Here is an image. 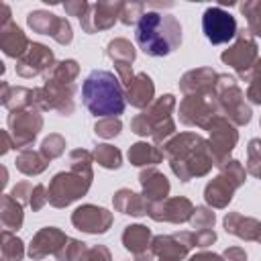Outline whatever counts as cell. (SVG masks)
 <instances>
[{"label": "cell", "instance_id": "6da1fadb", "mask_svg": "<svg viewBox=\"0 0 261 261\" xmlns=\"http://www.w3.org/2000/svg\"><path fill=\"white\" fill-rule=\"evenodd\" d=\"M82 100L86 108L100 118H118L126 104L122 82L106 69H94L88 73L82 84Z\"/></svg>", "mask_w": 261, "mask_h": 261}, {"label": "cell", "instance_id": "7a4b0ae2", "mask_svg": "<svg viewBox=\"0 0 261 261\" xmlns=\"http://www.w3.org/2000/svg\"><path fill=\"white\" fill-rule=\"evenodd\" d=\"M165 155L171 163L175 175L181 181H188L196 175H204L214 165L208 143L192 133H184L165 143Z\"/></svg>", "mask_w": 261, "mask_h": 261}, {"label": "cell", "instance_id": "3957f363", "mask_svg": "<svg viewBox=\"0 0 261 261\" xmlns=\"http://www.w3.org/2000/svg\"><path fill=\"white\" fill-rule=\"evenodd\" d=\"M135 37H137L139 47L147 55L163 57V55H167V53H171L173 49L179 47L181 27H179L177 18L171 16V14L147 10L137 22Z\"/></svg>", "mask_w": 261, "mask_h": 261}, {"label": "cell", "instance_id": "277c9868", "mask_svg": "<svg viewBox=\"0 0 261 261\" xmlns=\"http://www.w3.org/2000/svg\"><path fill=\"white\" fill-rule=\"evenodd\" d=\"M173 104H175V100H173L171 94L161 96L147 112H143V114H139V116L133 118V122H130L133 133L143 135V137L151 135L155 143H163L173 133V128H175L173 126V120L169 116Z\"/></svg>", "mask_w": 261, "mask_h": 261}, {"label": "cell", "instance_id": "5b68a950", "mask_svg": "<svg viewBox=\"0 0 261 261\" xmlns=\"http://www.w3.org/2000/svg\"><path fill=\"white\" fill-rule=\"evenodd\" d=\"M92 181V169L90 167H71V171H61L57 173L51 184H49V204L63 208L67 204H71L73 200H77L80 196H84L90 188Z\"/></svg>", "mask_w": 261, "mask_h": 261}, {"label": "cell", "instance_id": "8992f818", "mask_svg": "<svg viewBox=\"0 0 261 261\" xmlns=\"http://www.w3.org/2000/svg\"><path fill=\"white\" fill-rule=\"evenodd\" d=\"M220 167H222V173L214 177L204 190L206 202L214 208H224L230 202L232 192L245 181V169L239 161H226Z\"/></svg>", "mask_w": 261, "mask_h": 261}, {"label": "cell", "instance_id": "52a82bcc", "mask_svg": "<svg viewBox=\"0 0 261 261\" xmlns=\"http://www.w3.org/2000/svg\"><path fill=\"white\" fill-rule=\"evenodd\" d=\"M216 96L210 92H198V94H188L179 106V118L186 124H198L208 128L214 118H218L220 104L214 100Z\"/></svg>", "mask_w": 261, "mask_h": 261}, {"label": "cell", "instance_id": "ba28073f", "mask_svg": "<svg viewBox=\"0 0 261 261\" xmlns=\"http://www.w3.org/2000/svg\"><path fill=\"white\" fill-rule=\"evenodd\" d=\"M216 94H218V104L220 108L228 114V118L237 124H247L251 120V110L245 104L243 92L234 86V80L228 75H218L216 80Z\"/></svg>", "mask_w": 261, "mask_h": 261}, {"label": "cell", "instance_id": "9c48e42d", "mask_svg": "<svg viewBox=\"0 0 261 261\" xmlns=\"http://www.w3.org/2000/svg\"><path fill=\"white\" fill-rule=\"evenodd\" d=\"M202 31L212 45H222L237 37V20L224 8L210 6L202 14Z\"/></svg>", "mask_w": 261, "mask_h": 261}, {"label": "cell", "instance_id": "30bf717a", "mask_svg": "<svg viewBox=\"0 0 261 261\" xmlns=\"http://www.w3.org/2000/svg\"><path fill=\"white\" fill-rule=\"evenodd\" d=\"M220 57L224 63L234 67L241 77H249L251 75L249 69H253V65L257 61V43L253 41L249 31H243V33H239L234 45L230 49H226Z\"/></svg>", "mask_w": 261, "mask_h": 261}, {"label": "cell", "instance_id": "8fae6325", "mask_svg": "<svg viewBox=\"0 0 261 261\" xmlns=\"http://www.w3.org/2000/svg\"><path fill=\"white\" fill-rule=\"evenodd\" d=\"M208 130H210V153H212L214 165L220 167L222 163H226L228 153L234 149L239 135H237L234 126L222 116L214 118L212 124L208 126Z\"/></svg>", "mask_w": 261, "mask_h": 261}, {"label": "cell", "instance_id": "7c38bea8", "mask_svg": "<svg viewBox=\"0 0 261 261\" xmlns=\"http://www.w3.org/2000/svg\"><path fill=\"white\" fill-rule=\"evenodd\" d=\"M43 118L33 110H14L8 116V128L12 135V145L16 149H27L29 143L35 141Z\"/></svg>", "mask_w": 261, "mask_h": 261}, {"label": "cell", "instance_id": "4fadbf2b", "mask_svg": "<svg viewBox=\"0 0 261 261\" xmlns=\"http://www.w3.org/2000/svg\"><path fill=\"white\" fill-rule=\"evenodd\" d=\"M27 20H29V27L33 31H37L41 35H49L61 45L71 43V27L65 18H59V16L45 12V10H35L29 14Z\"/></svg>", "mask_w": 261, "mask_h": 261}, {"label": "cell", "instance_id": "5bb4252c", "mask_svg": "<svg viewBox=\"0 0 261 261\" xmlns=\"http://www.w3.org/2000/svg\"><path fill=\"white\" fill-rule=\"evenodd\" d=\"M124 8V2H98L90 4L86 14L80 18V24L86 33H96L102 29H108L114 24L116 16H120Z\"/></svg>", "mask_w": 261, "mask_h": 261}, {"label": "cell", "instance_id": "9a60e30c", "mask_svg": "<svg viewBox=\"0 0 261 261\" xmlns=\"http://www.w3.org/2000/svg\"><path fill=\"white\" fill-rule=\"evenodd\" d=\"M147 214L153 220H165V222H186L194 214V206L188 198H169L157 204H149Z\"/></svg>", "mask_w": 261, "mask_h": 261}, {"label": "cell", "instance_id": "2e32d148", "mask_svg": "<svg viewBox=\"0 0 261 261\" xmlns=\"http://www.w3.org/2000/svg\"><path fill=\"white\" fill-rule=\"evenodd\" d=\"M71 222L75 228L84 230V232H106L110 228V222H112V214L104 208H98V206H92V204H86V206H80L73 214H71Z\"/></svg>", "mask_w": 261, "mask_h": 261}, {"label": "cell", "instance_id": "e0dca14e", "mask_svg": "<svg viewBox=\"0 0 261 261\" xmlns=\"http://www.w3.org/2000/svg\"><path fill=\"white\" fill-rule=\"evenodd\" d=\"M194 247V234L192 232H179L171 237H157L153 241V253L161 261H179L186 257V253Z\"/></svg>", "mask_w": 261, "mask_h": 261}, {"label": "cell", "instance_id": "ac0fdd59", "mask_svg": "<svg viewBox=\"0 0 261 261\" xmlns=\"http://www.w3.org/2000/svg\"><path fill=\"white\" fill-rule=\"evenodd\" d=\"M51 65H53V53L41 43H31L27 53L22 57H18L16 73L22 77H33V75L49 69Z\"/></svg>", "mask_w": 261, "mask_h": 261}, {"label": "cell", "instance_id": "d6986e66", "mask_svg": "<svg viewBox=\"0 0 261 261\" xmlns=\"http://www.w3.org/2000/svg\"><path fill=\"white\" fill-rule=\"evenodd\" d=\"M65 243H67V237H65L59 228L47 226V228L39 230V232L33 237L31 247H29V255H31L33 259H43V257L49 255V253L57 255L59 249H61Z\"/></svg>", "mask_w": 261, "mask_h": 261}, {"label": "cell", "instance_id": "ffe728a7", "mask_svg": "<svg viewBox=\"0 0 261 261\" xmlns=\"http://www.w3.org/2000/svg\"><path fill=\"white\" fill-rule=\"evenodd\" d=\"M149 241H151V230L143 224L126 226V230L122 232L124 249H128L137 261H151V257L155 255L153 251H147Z\"/></svg>", "mask_w": 261, "mask_h": 261}, {"label": "cell", "instance_id": "44dd1931", "mask_svg": "<svg viewBox=\"0 0 261 261\" xmlns=\"http://www.w3.org/2000/svg\"><path fill=\"white\" fill-rule=\"evenodd\" d=\"M141 186H143V194L147 204H157L163 202L167 198L169 192V181L163 173H159L157 169H147L141 173Z\"/></svg>", "mask_w": 261, "mask_h": 261}, {"label": "cell", "instance_id": "7402d4cb", "mask_svg": "<svg viewBox=\"0 0 261 261\" xmlns=\"http://www.w3.org/2000/svg\"><path fill=\"white\" fill-rule=\"evenodd\" d=\"M0 45L8 57H22L27 53V49L31 47L29 39L14 22H8L0 29Z\"/></svg>", "mask_w": 261, "mask_h": 261}, {"label": "cell", "instance_id": "603a6c76", "mask_svg": "<svg viewBox=\"0 0 261 261\" xmlns=\"http://www.w3.org/2000/svg\"><path fill=\"white\" fill-rule=\"evenodd\" d=\"M216 80H218V73H214L212 69H194V71H188L181 77L179 88L186 94L210 92V90L216 88Z\"/></svg>", "mask_w": 261, "mask_h": 261}, {"label": "cell", "instance_id": "cb8c5ba5", "mask_svg": "<svg viewBox=\"0 0 261 261\" xmlns=\"http://www.w3.org/2000/svg\"><path fill=\"white\" fill-rule=\"evenodd\" d=\"M153 92H155V86H153L151 77L147 73H139L126 86V100L133 106L143 108V106H147L153 100Z\"/></svg>", "mask_w": 261, "mask_h": 261}, {"label": "cell", "instance_id": "d4e9b609", "mask_svg": "<svg viewBox=\"0 0 261 261\" xmlns=\"http://www.w3.org/2000/svg\"><path fill=\"white\" fill-rule=\"evenodd\" d=\"M224 226L228 232L241 237V239H247V241H257L259 239V232H261V222H257L255 218H247L239 212H230L226 214L224 218Z\"/></svg>", "mask_w": 261, "mask_h": 261}, {"label": "cell", "instance_id": "484cf974", "mask_svg": "<svg viewBox=\"0 0 261 261\" xmlns=\"http://www.w3.org/2000/svg\"><path fill=\"white\" fill-rule=\"evenodd\" d=\"M114 206L122 214H133V216L147 214V208H149L147 200L141 198L139 194L130 192V190H118L116 196H114Z\"/></svg>", "mask_w": 261, "mask_h": 261}, {"label": "cell", "instance_id": "4316f807", "mask_svg": "<svg viewBox=\"0 0 261 261\" xmlns=\"http://www.w3.org/2000/svg\"><path fill=\"white\" fill-rule=\"evenodd\" d=\"M2 104L6 108L22 110V106H33V90L29 88H10L8 84H2Z\"/></svg>", "mask_w": 261, "mask_h": 261}, {"label": "cell", "instance_id": "83f0119b", "mask_svg": "<svg viewBox=\"0 0 261 261\" xmlns=\"http://www.w3.org/2000/svg\"><path fill=\"white\" fill-rule=\"evenodd\" d=\"M47 161H49V159H47L43 153H37V151H33V149H22L14 163H16V167H18L22 173H27V175H37V173H41V171L47 167Z\"/></svg>", "mask_w": 261, "mask_h": 261}, {"label": "cell", "instance_id": "f1b7e54d", "mask_svg": "<svg viewBox=\"0 0 261 261\" xmlns=\"http://www.w3.org/2000/svg\"><path fill=\"white\" fill-rule=\"evenodd\" d=\"M2 224L4 230H16L22 224V204L10 194L2 198Z\"/></svg>", "mask_w": 261, "mask_h": 261}, {"label": "cell", "instance_id": "f546056e", "mask_svg": "<svg viewBox=\"0 0 261 261\" xmlns=\"http://www.w3.org/2000/svg\"><path fill=\"white\" fill-rule=\"evenodd\" d=\"M161 157L163 153L157 147L147 145V143H135L128 149V159L133 165H153V163H159Z\"/></svg>", "mask_w": 261, "mask_h": 261}, {"label": "cell", "instance_id": "4dcf8cb0", "mask_svg": "<svg viewBox=\"0 0 261 261\" xmlns=\"http://www.w3.org/2000/svg\"><path fill=\"white\" fill-rule=\"evenodd\" d=\"M108 57L114 59V63H133L135 61V47L126 39H114L108 43Z\"/></svg>", "mask_w": 261, "mask_h": 261}, {"label": "cell", "instance_id": "1f68e13d", "mask_svg": "<svg viewBox=\"0 0 261 261\" xmlns=\"http://www.w3.org/2000/svg\"><path fill=\"white\" fill-rule=\"evenodd\" d=\"M94 157H96V161L102 165V167H106V169H116V167H120V151L116 149V147H112V145H98L96 149H94Z\"/></svg>", "mask_w": 261, "mask_h": 261}, {"label": "cell", "instance_id": "d6a6232c", "mask_svg": "<svg viewBox=\"0 0 261 261\" xmlns=\"http://www.w3.org/2000/svg\"><path fill=\"white\" fill-rule=\"evenodd\" d=\"M2 255H4V261H20L22 255H24V249H22V241L12 237L10 230H4L2 232Z\"/></svg>", "mask_w": 261, "mask_h": 261}, {"label": "cell", "instance_id": "836d02e7", "mask_svg": "<svg viewBox=\"0 0 261 261\" xmlns=\"http://www.w3.org/2000/svg\"><path fill=\"white\" fill-rule=\"evenodd\" d=\"M241 12L247 16L249 33L261 37V2H245L241 4Z\"/></svg>", "mask_w": 261, "mask_h": 261}, {"label": "cell", "instance_id": "e575fe53", "mask_svg": "<svg viewBox=\"0 0 261 261\" xmlns=\"http://www.w3.org/2000/svg\"><path fill=\"white\" fill-rule=\"evenodd\" d=\"M249 173L255 177H261V139H253L249 143V161H247Z\"/></svg>", "mask_w": 261, "mask_h": 261}, {"label": "cell", "instance_id": "d590c367", "mask_svg": "<svg viewBox=\"0 0 261 261\" xmlns=\"http://www.w3.org/2000/svg\"><path fill=\"white\" fill-rule=\"evenodd\" d=\"M65 149V141L59 137V135H49L43 145H41V153L47 157V159H53V157H59Z\"/></svg>", "mask_w": 261, "mask_h": 261}, {"label": "cell", "instance_id": "8d00e7d4", "mask_svg": "<svg viewBox=\"0 0 261 261\" xmlns=\"http://www.w3.org/2000/svg\"><path fill=\"white\" fill-rule=\"evenodd\" d=\"M69 245H63L57 253V259L59 261H77L82 257V253L86 251V245L80 243V241H73V239H67Z\"/></svg>", "mask_w": 261, "mask_h": 261}, {"label": "cell", "instance_id": "74e56055", "mask_svg": "<svg viewBox=\"0 0 261 261\" xmlns=\"http://www.w3.org/2000/svg\"><path fill=\"white\" fill-rule=\"evenodd\" d=\"M120 120L118 118H102L100 122H96L94 126V133L98 137H104V139H110V137H116L120 133Z\"/></svg>", "mask_w": 261, "mask_h": 261}, {"label": "cell", "instance_id": "f35d334b", "mask_svg": "<svg viewBox=\"0 0 261 261\" xmlns=\"http://www.w3.org/2000/svg\"><path fill=\"white\" fill-rule=\"evenodd\" d=\"M190 220H192L194 228L204 230V228H210V226L214 224V212L208 210V208H196Z\"/></svg>", "mask_w": 261, "mask_h": 261}, {"label": "cell", "instance_id": "ab89813d", "mask_svg": "<svg viewBox=\"0 0 261 261\" xmlns=\"http://www.w3.org/2000/svg\"><path fill=\"white\" fill-rule=\"evenodd\" d=\"M143 8H145V4H141V2H137V4H124L122 12H120V20L124 24H133L137 18H141L145 14Z\"/></svg>", "mask_w": 261, "mask_h": 261}, {"label": "cell", "instance_id": "60d3db41", "mask_svg": "<svg viewBox=\"0 0 261 261\" xmlns=\"http://www.w3.org/2000/svg\"><path fill=\"white\" fill-rule=\"evenodd\" d=\"M77 261H110V253L106 247H92V249H86L82 253V257Z\"/></svg>", "mask_w": 261, "mask_h": 261}, {"label": "cell", "instance_id": "b9f144b4", "mask_svg": "<svg viewBox=\"0 0 261 261\" xmlns=\"http://www.w3.org/2000/svg\"><path fill=\"white\" fill-rule=\"evenodd\" d=\"M45 202H49V198H47V194H45V186H41V184H37L35 188H33V194H31V206H33V210H41L43 206H45Z\"/></svg>", "mask_w": 261, "mask_h": 261}, {"label": "cell", "instance_id": "7bdbcfd3", "mask_svg": "<svg viewBox=\"0 0 261 261\" xmlns=\"http://www.w3.org/2000/svg\"><path fill=\"white\" fill-rule=\"evenodd\" d=\"M31 194H33V186H31L29 181H20L18 186H14V190H12L10 196H12L14 200H18L20 204H24V202H31V198H29Z\"/></svg>", "mask_w": 261, "mask_h": 261}, {"label": "cell", "instance_id": "ee69618b", "mask_svg": "<svg viewBox=\"0 0 261 261\" xmlns=\"http://www.w3.org/2000/svg\"><path fill=\"white\" fill-rule=\"evenodd\" d=\"M216 241V232L212 228H204V230H198L194 234V245L196 247H208Z\"/></svg>", "mask_w": 261, "mask_h": 261}, {"label": "cell", "instance_id": "f6af8a7d", "mask_svg": "<svg viewBox=\"0 0 261 261\" xmlns=\"http://www.w3.org/2000/svg\"><path fill=\"white\" fill-rule=\"evenodd\" d=\"M88 6H90V4H86V2H67V4H65V10H67L71 16L82 18V16L86 14Z\"/></svg>", "mask_w": 261, "mask_h": 261}, {"label": "cell", "instance_id": "bcb514c9", "mask_svg": "<svg viewBox=\"0 0 261 261\" xmlns=\"http://www.w3.org/2000/svg\"><path fill=\"white\" fill-rule=\"evenodd\" d=\"M247 96H249L251 102L261 104V80H253V84H251L249 90H247Z\"/></svg>", "mask_w": 261, "mask_h": 261}, {"label": "cell", "instance_id": "7dc6e473", "mask_svg": "<svg viewBox=\"0 0 261 261\" xmlns=\"http://www.w3.org/2000/svg\"><path fill=\"white\" fill-rule=\"evenodd\" d=\"M224 259L226 261H247V253L239 247H230L224 251Z\"/></svg>", "mask_w": 261, "mask_h": 261}, {"label": "cell", "instance_id": "c3c4849f", "mask_svg": "<svg viewBox=\"0 0 261 261\" xmlns=\"http://www.w3.org/2000/svg\"><path fill=\"white\" fill-rule=\"evenodd\" d=\"M190 261H222V259L218 255H214V253H198Z\"/></svg>", "mask_w": 261, "mask_h": 261}, {"label": "cell", "instance_id": "681fc988", "mask_svg": "<svg viewBox=\"0 0 261 261\" xmlns=\"http://www.w3.org/2000/svg\"><path fill=\"white\" fill-rule=\"evenodd\" d=\"M251 71H253V75H255V77H261V59H257V61H255V65H253V69H251ZM249 77H251V75H249Z\"/></svg>", "mask_w": 261, "mask_h": 261}, {"label": "cell", "instance_id": "f907efd6", "mask_svg": "<svg viewBox=\"0 0 261 261\" xmlns=\"http://www.w3.org/2000/svg\"><path fill=\"white\" fill-rule=\"evenodd\" d=\"M257 241H259V243H261V232H259V239H257Z\"/></svg>", "mask_w": 261, "mask_h": 261}]
</instances>
